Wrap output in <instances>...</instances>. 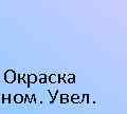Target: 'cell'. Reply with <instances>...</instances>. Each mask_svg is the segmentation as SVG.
<instances>
[{
    "label": "cell",
    "instance_id": "obj_1",
    "mask_svg": "<svg viewBox=\"0 0 127 114\" xmlns=\"http://www.w3.org/2000/svg\"><path fill=\"white\" fill-rule=\"evenodd\" d=\"M16 78H17V75H16V73L13 70H7L4 73V80L9 82V84H13L16 80Z\"/></svg>",
    "mask_w": 127,
    "mask_h": 114
},
{
    "label": "cell",
    "instance_id": "obj_2",
    "mask_svg": "<svg viewBox=\"0 0 127 114\" xmlns=\"http://www.w3.org/2000/svg\"><path fill=\"white\" fill-rule=\"evenodd\" d=\"M48 79H49V81L51 82V84H56V82H58V74H50V76L48 77Z\"/></svg>",
    "mask_w": 127,
    "mask_h": 114
},
{
    "label": "cell",
    "instance_id": "obj_3",
    "mask_svg": "<svg viewBox=\"0 0 127 114\" xmlns=\"http://www.w3.org/2000/svg\"><path fill=\"white\" fill-rule=\"evenodd\" d=\"M36 80H37V76L35 75V74H30V75L28 76V84H29V85L35 84Z\"/></svg>",
    "mask_w": 127,
    "mask_h": 114
},
{
    "label": "cell",
    "instance_id": "obj_4",
    "mask_svg": "<svg viewBox=\"0 0 127 114\" xmlns=\"http://www.w3.org/2000/svg\"><path fill=\"white\" fill-rule=\"evenodd\" d=\"M71 100H72V103H74V104H79V103H82L81 97H79V95H77V94H73V95L71 96Z\"/></svg>",
    "mask_w": 127,
    "mask_h": 114
},
{
    "label": "cell",
    "instance_id": "obj_5",
    "mask_svg": "<svg viewBox=\"0 0 127 114\" xmlns=\"http://www.w3.org/2000/svg\"><path fill=\"white\" fill-rule=\"evenodd\" d=\"M14 101L16 104H21L23 101V96L21 95V94H16V95L14 96Z\"/></svg>",
    "mask_w": 127,
    "mask_h": 114
},
{
    "label": "cell",
    "instance_id": "obj_6",
    "mask_svg": "<svg viewBox=\"0 0 127 114\" xmlns=\"http://www.w3.org/2000/svg\"><path fill=\"white\" fill-rule=\"evenodd\" d=\"M39 82H40V84H46L47 82V75L46 74H41V75L39 76Z\"/></svg>",
    "mask_w": 127,
    "mask_h": 114
},
{
    "label": "cell",
    "instance_id": "obj_7",
    "mask_svg": "<svg viewBox=\"0 0 127 114\" xmlns=\"http://www.w3.org/2000/svg\"><path fill=\"white\" fill-rule=\"evenodd\" d=\"M84 101L85 104H88L89 103V94H84L83 95V99H82V103Z\"/></svg>",
    "mask_w": 127,
    "mask_h": 114
},
{
    "label": "cell",
    "instance_id": "obj_8",
    "mask_svg": "<svg viewBox=\"0 0 127 114\" xmlns=\"http://www.w3.org/2000/svg\"><path fill=\"white\" fill-rule=\"evenodd\" d=\"M23 101H25V103H30V96L28 95V94H26V96L23 97Z\"/></svg>",
    "mask_w": 127,
    "mask_h": 114
},
{
    "label": "cell",
    "instance_id": "obj_9",
    "mask_svg": "<svg viewBox=\"0 0 127 114\" xmlns=\"http://www.w3.org/2000/svg\"><path fill=\"white\" fill-rule=\"evenodd\" d=\"M30 103H33V104L36 103V96H35V95H32V97L30 98Z\"/></svg>",
    "mask_w": 127,
    "mask_h": 114
},
{
    "label": "cell",
    "instance_id": "obj_10",
    "mask_svg": "<svg viewBox=\"0 0 127 114\" xmlns=\"http://www.w3.org/2000/svg\"><path fill=\"white\" fill-rule=\"evenodd\" d=\"M61 99H69V95H68V94H62V95H61Z\"/></svg>",
    "mask_w": 127,
    "mask_h": 114
},
{
    "label": "cell",
    "instance_id": "obj_11",
    "mask_svg": "<svg viewBox=\"0 0 127 114\" xmlns=\"http://www.w3.org/2000/svg\"><path fill=\"white\" fill-rule=\"evenodd\" d=\"M69 101V99H61V103L62 104H67Z\"/></svg>",
    "mask_w": 127,
    "mask_h": 114
},
{
    "label": "cell",
    "instance_id": "obj_12",
    "mask_svg": "<svg viewBox=\"0 0 127 114\" xmlns=\"http://www.w3.org/2000/svg\"><path fill=\"white\" fill-rule=\"evenodd\" d=\"M74 81H75V79H69V80H68L69 84H74Z\"/></svg>",
    "mask_w": 127,
    "mask_h": 114
},
{
    "label": "cell",
    "instance_id": "obj_13",
    "mask_svg": "<svg viewBox=\"0 0 127 114\" xmlns=\"http://www.w3.org/2000/svg\"><path fill=\"white\" fill-rule=\"evenodd\" d=\"M58 81L61 82V84H66V81H65V79H58Z\"/></svg>",
    "mask_w": 127,
    "mask_h": 114
}]
</instances>
